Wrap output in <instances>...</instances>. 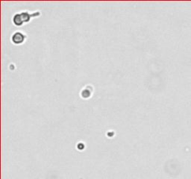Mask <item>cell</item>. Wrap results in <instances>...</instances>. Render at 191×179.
<instances>
[{
    "mask_svg": "<svg viewBox=\"0 0 191 179\" xmlns=\"http://www.w3.org/2000/svg\"><path fill=\"white\" fill-rule=\"evenodd\" d=\"M12 42L15 44H21L24 41V35L22 34V33L17 32L15 34H13L12 36Z\"/></svg>",
    "mask_w": 191,
    "mask_h": 179,
    "instance_id": "1",
    "label": "cell"
},
{
    "mask_svg": "<svg viewBox=\"0 0 191 179\" xmlns=\"http://www.w3.org/2000/svg\"><path fill=\"white\" fill-rule=\"evenodd\" d=\"M21 17H22V20H23V23L28 22L29 20L31 19V16H30V14L28 12H22L21 13Z\"/></svg>",
    "mask_w": 191,
    "mask_h": 179,
    "instance_id": "3",
    "label": "cell"
},
{
    "mask_svg": "<svg viewBox=\"0 0 191 179\" xmlns=\"http://www.w3.org/2000/svg\"><path fill=\"white\" fill-rule=\"evenodd\" d=\"M13 22L16 25H22L23 23V20H22V17H21V14H16L14 17H13Z\"/></svg>",
    "mask_w": 191,
    "mask_h": 179,
    "instance_id": "2",
    "label": "cell"
}]
</instances>
